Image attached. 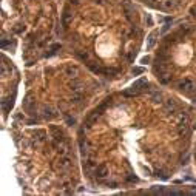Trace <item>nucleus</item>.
I'll use <instances>...</instances> for the list:
<instances>
[{
  "label": "nucleus",
  "mask_w": 196,
  "mask_h": 196,
  "mask_svg": "<svg viewBox=\"0 0 196 196\" xmlns=\"http://www.w3.org/2000/svg\"><path fill=\"white\" fill-rule=\"evenodd\" d=\"M0 46H2V48L5 50V48H8V46L11 48V46H13V43H11V40H6V39H2V42H0Z\"/></svg>",
  "instance_id": "10"
},
{
  "label": "nucleus",
  "mask_w": 196,
  "mask_h": 196,
  "mask_svg": "<svg viewBox=\"0 0 196 196\" xmlns=\"http://www.w3.org/2000/svg\"><path fill=\"white\" fill-rule=\"evenodd\" d=\"M156 175H158L161 179H164V181H167V179H168V176H167V173H165V172H159V170H158V172H156Z\"/></svg>",
  "instance_id": "13"
},
{
  "label": "nucleus",
  "mask_w": 196,
  "mask_h": 196,
  "mask_svg": "<svg viewBox=\"0 0 196 196\" xmlns=\"http://www.w3.org/2000/svg\"><path fill=\"white\" fill-rule=\"evenodd\" d=\"M13 105H14V96H13V97H9V99H5V101H2V107H3V111H5V113L11 111Z\"/></svg>",
  "instance_id": "5"
},
{
  "label": "nucleus",
  "mask_w": 196,
  "mask_h": 196,
  "mask_svg": "<svg viewBox=\"0 0 196 196\" xmlns=\"http://www.w3.org/2000/svg\"><path fill=\"white\" fill-rule=\"evenodd\" d=\"M156 36H158V33L156 31H153L150 36H148V43H147V51H150L151 48H153V45H155V42H156Z\"/></svg>",
  "instance_id": "6"
},
{
  "label": "nucleus",
  "mask_w": 196,
  "mask_h": 196,
  "mask_svg": "<svg viewBox=\"0 0 196 196\" xmlns=\"http://www.w3.org/2000/svg\"><path fill=\"white\" fill-rule=\"evenodd\" d=\"M70 17H71V16H70V14H68V13L65 11V13H63V19H62V20H63V25H67V23H68Z\"/></svg>",
  "instance_id": "14"
},
{
  "label": "nucleus",
  "mask_w": 196,
  "mask_h": 196,
  "mask_svg": "<svg viewBox=\"0 0 196 196\" xmlns=\"http://www.w3.org/2000/svg\"><path fill=\"white\" fill-rule=\"evenodd\" d=\"M128 60H130V62H134V54H130V56H128Z\"/></svg>",
  "instance_id": "21"
},
{
  "label": "nucleus",
  "mask_w": 196,
  "mask_h": 196,
  "mask_svg": "<svg viewBox=\"0 0 196 196\" xmlns=\"http://www.w3.org/2000/svg\"><path fill=\"white\" fill-rule=\"evenodd\" d=\"M181 90H184V91H187V93H192V91H195L196 90V84L193 80H190V79H185V80H181L178 85Z\"/></svg>",
  "instance_id": "2"
},
{
  "label": "nucleus",
  "mask_w": 196,
  "mask_h": 196,
  "mask_svg": "<svg viewBox=\"0 0 196 196\" xmlns=\"http://www.w3.org/2000/svg\"><path fill=\"white\" fill-rule=\"evenodd\" d=\"M70 162H71V161H70L68 156H63V158H60V167L67 170V168H70V165H71Z\"/></svg>",
  "instance_id": "8"
},
{
  "label": "nucleus",
  "mask_w": 196,
  "mask_h": 196,
  "mask_svg": "<svg viewBox=\"0 0 196 196\" xmlns=\"http://www.w3.org/2000/svg\"><path fill=\"white\" fill-rule=\"evenodd\" d=\"M43 117H45V119L53 117V111H51V108H48V107L43 108Z\"/></svg>",
  "instance_id": "11"
},
{
  "label": "nucleus",
  "mask_w": 196,
  "mask_h": 196,
  "mask_svg": "<svg viewBox=\"0 0 196 196\" xmlns=\"http://www.w3.org/2000/svg\"><path fill=\"white\" fill-rule=\"evenodd\" d=\"M127 181H130V182H138V178L133 176V175H130V176H127Z\"/></svg>",
  "instance_id": "17"
},
{
  "label": "nucleus",
  "mask_w": 196,
  "mask_h": 196,
  "mask_svg": "<svg viewBox=\"0 0 196 196\" xmlns=\"http://www.w3.org/2000/svg\"><path fill=\"white\" fill-rule=\"evenodd\" d=\"M107 185H108V187H111V188H116V187H117V184H116V182H108Z\"/></svg>",
  "instance_id": "20"
},
{
  "label": "nucleus",
  "mask_w": 196,
  "mask_h": 196,
  "mask_svg": "<svg viewBox=\"0 0 196 196\" xmlns=\"http://www.w3.org/2000/svg\"><path fill=\"white\" fill-rule=\"evenodd\" d=\"M67 73H68V74H73V73H76V68H73V67H68V68H67Z\"/></svg>",
  "instance_id": "19"
},
{
  "label": "nucleus",
  "mask_w": 196,
  "mask_h": 196,
  "mask_svg": "<svg viewBox=\"0 0 196 196\" xmlns=\"http://www.w3.org/2000/svg\"><path fill=\"white\" fill-rule=\"evenodd\" d=\"M57 50H60V45H59V43H56V45H53L51 51H50V53H46V57H51V56H54V54L57 53Z\"/></svg>",
  "instance_id": "9"
},
{
  "label": "nucleus",
  "mask_w": 196,
  "mask_h": 196,
  "mask_svg": "<svg viewBox=\"0 0 196 196\" xmlns=\"http://www.w3.org/2000/svg\"><path fill=\"white\" fill-rule=\"evenodd\" d=\"M23 108L30 113V114H36V102L30 101V96H26V99L23 101Z\"/></svg>",
  "instance_id": "3"
},
{
  "label": "nucleus",
  "mask_w": 196,
  "mask_h": 196,
  "mask_svg": "<svg viewBox=\"0 0 196 196\" xmlns=\"http://www.w3.org/2000/svg\"><path fill=\"white\" fill-rule=\"evenodd\" d=\"M67 124H68V125H74V124H76V119L71 117V116H67Z\"/></svg>",
  "instance_id": "16"
},
{
  "label": "nucleus",
  "mask_w": 196,
  "mask_h": 196,
  "mask_svg": "<svg viewBox=\"0 0 196 196\" xmlns=\"http://www.w3.org/2000/svg\"><path fill=\"white\" fill-rule=\"evenodd\" d=\"M144 71H145V70H144L142 67H133V68H131V73H133L134 76H138V74H142Z\"/></svg>",
  "instance_id": "12"
},
{
  "label": "nucleus",
  "mask_w": 196,
  "mask_h": 196,
  "mask_svg": "<svg viewBox=\"0 0 196 196\" xmlns=\"http://www.w3.org/2000/svg\"><path fill=\"white\" fill-rule=\"evenodd\" d=\"M148 87V82H147V79H139V80H136L131 87L128 90H125L124 91V96L125 97H133V96H136V94H139V93H142L144 88H147Z\"/></svg>",
  "instance_id": "1"
},
{
  "label": "nucleus",
  "mask_w": 196,
  "mask_h": 196,
  "mask_svg": "<svg viewBox=\"0 0 196 196\" xmlns=\"http://www.w3.org/2000/svg\"><path fill=\"white\" fill-rule=\"evenodd\" d=\"M147 22H148V25L151 26V23H153V20H151V17H150V16H147Z\"/></svg>",
  "instance_id": "22"
},
{
  "label": "nucleus",
  "mask_w": 196,
  "mask_h": 196,
  "mask_svg": "<svg viewBox=\"0 0 196 196\" xmlns=\"http://www.w3.org/2000/svg\"><path fill=\"white\" fill-rule=\"evenodd\" d=\"M164 107H165V111H167V113H173V111H176V104H175V101H172V99L167 101Z\"/></svg>",
  "instance_id": "7"
},
{
  "label": "nucleus",
  "mask_w": 196,
  "mask_h": 196,
  "mask_svg": "<svg viewBox=\"0 0 196 196\" xmlns=\"http://www.w3.org/2000/svg\"><path fill=\"white\" fill-rule=\"evenodd\" d=\"M94 175H96V178H105L108 175L107 165H97V167L94 168Z\"/></svg>",
  "instance_id": "4"
},
{
  "label": "nucleus",
  "mask_w": 196,
  "mask_h": 196,
  "mask_svg": "<svg viewBox=\"0 0 196 196\" xmlns=\"http://www.w3.org/2000/svg\"><path fill=\"white\" fill-rule=\"evenodd\" d=\"M148 62H150V57H148V56H145V57L141 59V63H148Z\"/></svg>",
  "instance_id": "18"
},
{
  "label": "nucleus",
  "mask_w": 196,
  "mask_h": 196,
  "mask_svg": "<svg viewBox=\"0 0 196 196\" xmlns=\"http://www.w3.org/2000/svg\"><path fill=\"white\" fill-rule=\"evenodd\" d=\"M161 99H162L161 93H155V94H153V101H155V102H161Z\"/></svg>",
  "instance_id": "15"
}]
</instances>
